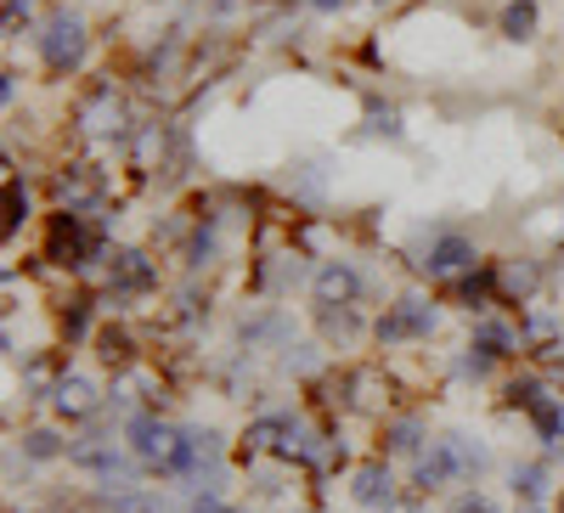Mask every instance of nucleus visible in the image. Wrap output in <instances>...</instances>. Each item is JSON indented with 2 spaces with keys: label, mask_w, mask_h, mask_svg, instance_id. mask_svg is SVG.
I'll use <instances>...</instances> for the list:
<instances>
[{
  "label": "nucleus",
  "mask_w": 564,
  "mask_h": 513,
  "mask_svg": "<svg viewBox=\"0 0 564 513\" xmlns=\"http://www.w3.org/2000/svg\"><path fill=\"white\" fill-rule=\"evenodd\" d=\"M181 435L175 424H164L159 412H130V424H124V440L135 451L141 469H159L164 480H175V457H181Z\"/></svg>",
  "instance_id": "nucleus-1"
},
{
  "label": "nucleus",
  "mask_w": 564,
  "mask_h": 513,
  "mask_svg": "<svg viewBox=\"0 0 564 513\" xmlns=\"http://www.w3.org/2000/svg\"><path fill=\"white\" fill-rule=\"evenodd\" d=\"M68 462H74L79 474L102 480L108 491H135V474H141V462H130L108 435H85V440H74V446H68Z\"/></svg>",
  "instance_id": "nucleus-2"
},
{
  "label": "nucleus",
  "mask_w": 564,
  "mask_h": 513,
  "mask_svg": "<svg viewBox=\"0 0 564 513\" xmlns=\"http://www.w3.org/2000/svg\"><path fill=\"white\" fill-rule=\"evenodd\" d=\"M435 321H441V310H435V299H423V294H401L384 316H379V345H412V339H430L435 334Z\"/></svg>",
  "instance_id": "nucleus-3"
},
{
  "label": "nucleus",
  "mask_w": 564,
  "mask_h": 513,
  "mask_svg": "<svg viewBox=\"0 0 564 513\" xmlns=\"http://www.w3.org/2000/svg\"><path fill=\"white\" fill-rule=\"evenodd\" d=\"M85 52H90V34H85V18L79 12H57L52 23H45L40 57H45V68H52V74H74L85 63Z\"/></svg>",
  "instance_id": "nucleus-4"
},
{
  "label": "nucleus",
  "mask_w": 564,
  "mask_h": 513,
  "mask_svg": "<svg viewBox=\"0 0 564 513\" xmlns=\"http://www.w3.org/2000/svg\"><path fill=\"white\" fill-rule=\"evenodd\" d=\"M457 480H463V462H457L452 435L446 440H430V446L412 457V496H435V491H446Z\"/></svg>",
  "instance_id": "nucleus-5"
},
{
  "label": "nucleus",
  "mask_w": 564,
  "mask_h": 513,
  "mask_svg": "<svg viewBox=\"0 0 564 513\" xmlns=\"http://www.w3.org/2000/svg\"><path fill=\"white\" fill-rule=\"evenodd\" d=\"M74 119H79V130L90 135V142H119V135L130 130V124H124V97H119L113 85H97V90H90Z\"/></svg>",
  "instance_id": "nucleus-6"
},
{
  "label": "nucleus",
  "mask_w": 564,
  "mask_h": 513,
  "mask_svg": "<svg viewBox=\"0 0 564 513\" xmlns=\"http://www.w3.org/2000/svg\"><path fill=\"white\" fill-rule=\"evenodd\" d=\"M311 299L316 310H334V305H356L361 299V271L350 260H327L311 271Z\"/></svg>",
  "instance_id": "nucleus-7"
},
{
  "label": "nucleus",
  "mask_w": 564,
  "mask_h": 513,
  "mask_svg": "<svg viewBox=\"0 0 564 513\" xmlns=\"http://www.w3.org/2000/svg\"><path fill=\"white\" fill-rule=\"evenodd\" d=\"M45 401H52V412L63 424H90V417L102 412V390H97V379H85V372H63V384Z\"/></svg>",
  "instance_id": "nucleus-8"
},
{
  "label": "nucleus",
  "mask_w": 564,
  "mask_h": 513,
  "mask_svg": "<svg viewBox=\"0 0 564 513\" xmlns=\"http://www.w3.org/2000/svg\"><path fill=\"white\" fill-rule=\"evenodd\" d=\"M159 283V265L148 249H108V288L113 294H148Z\"/></svg>",
  "instance_id": "nucleus-9"
},
{
  "label": "nucleus",
  "mask_w": 564,
  "mask_h": 513,
  "mask_svg": "<svg viewBox=\"0 0 564 513\" xmlns=\"http://www.w3.org/2000/svg\"><path fill=\"white\" fill-rule=\"evenodd\" d=\"M350 496H356V507H395L401 502V491H395V474H390V462L384 457H372V462H361V469L350 474Z\"/></svg>",
  "instance_id": "nucleus-10"
},
{
  "label": "nucleus",
  "mask_w": 564,
  "mask_h": 513,
  "mask_svg": "<svg viewBox=\"0 0 564 513\" xmlns=\"http://www.w3.org/2000/svg\"><path fill=\"white\" fill-rule=\"evenodd\" d=\"M417 265L430 271V276H441V283H452V276L475 271V265H480V254H475V243H468V238L446 231V238H435V243H430V254H423Z\"/></svg>",
  "instance_id": "nucleus-11"
},
{
  "label": "nucleus",
  "mask_w": 564,
  "mask_h": 513,
  "mask_svg": "<svg viewBox=\"0 0 564 513\" xmlns=\"http://www.w3.org/2000/svg\"><path fill=\"white\" fill-rule=\"evenodd\" d=\"M289 435H294V417H282V412H271V417H254V424L243 429V451H249V457H265V451H276V457H282Z\"/></svg>",
  "instance_id": "nucleus-12"
},
{
  "label": "nucleus",
  "mask_w": 564,
  "mask_h": 513,
  "mask_svg": "<svg viewBox=\"0 0 564 513\" xmlns=\"http://www.w3.org/2000/svg\"><path fill=\"white\" fill-rule=\"evenodd\" d=\"M52 193H57V204H63V209H85V204H97L102 181L90 175L85 164H74L68 175H57V181H52Z\"/></svg>",
  "instance_id": "nucleus-13"
},
{
  "label": "nucleus",
  "mask_w": 564,
  "mask_h": 513,
  "mask_svg": "<svg viewBox=\"0 0 564 513\" xmlns=\"http://www.w3.org/2000/svg\"><path fill=\"white\" fill-rule=\"evenodd\" d=\"M345 390H350V406L356 412H384L390 406V384L379 379V372H350Z\"/></svg>",
  "instance_id": "nucleus-14"
},
{
  "label": "nucleus",
  "mask_w": 564,
  "mask_h": 513,
  "mask_svg": "<svg viewBox=\"0 0 564 513\" xmlns=\"http://www.w3.org/2000/svg\"><path fill=\"white\" fill-rule=\"evenodd\" d=\"M215 254H220V226H215V215H204L193 226V238H186V265L204 271V265H215Z\"/></svg>",
  "instance_id": "nucleus-15"
},
{
  "label": "nucleus",
  "mask_w": 564,
  "mask_h": 513,
  "mask_svg": "<svg viewBox=\"0 0 564 513\" xmlns=\"http://www.w3.org/2000/svg\"><path fill=\"white\" fill-rule=\"evenodd\" d=\"M63 372H68V367H63L57 356H29V361H23V390H29V395H52V390L63 384Z\"/></svg>",
  "instance_id": "nucleus-16"
},
{
  "label": "nucleus",
  "mask_w": 564,
  "mask_h": 513,
  "mask_svg": "<svg viewBox=\"0 0 564 513\" xmlns=\"http://www.w3.org/2000/svg\"><path fill=\"white\" fill-rule=\"evenodd\" d=\"M513 496H520L525 507H542V496H547V462H513Z\"/></svg>",
  "instance_id": "nucleus-17"
},
{
  "label": "nucleus",
  "mask_w": 564,
  "mask_h": 513,
  "mask_svg": "<svg viewBox=\"0 0 564 513\" xmlns=\"http://www.w3.org/2000/svg\"><path fill=\"white\" fill-rule=\"evenodd\" d=\"M536 283H542V271H536V265H497V288H502V299H508V305L531 299V294H536Z\"/></svg>",
  "instance_id": "nucleus-18"
},
{
  "label": "nucleus",
  "mask_w": 564,
  "mask_h": 513,
  "mask_svg": "<svg viewBox=\"0 0 564 513\" xmlns=\"http://www.w3.org/2000/svg\"><path fill=\"white\" fill-rule=\"evenodd\" d=\"M423 440H430V435H423L417 417H395V424H384V451L390 457H417Z\"/></svg>",
  "instance_id": "nucleus-19"
},
{
  "label": "nucleus",
  "mask_w": 564,
  "mask_h": 513,
  "mask_svg": "<svg viewBox=\"0 0 564 513\" xmlns=\"http://www.w3.org/2000/svg\"><path fill=\"white\" fill-rule=\"evenodd\" d=\"M316 321H322V334H327V339H339V345H356V339H361V316H356V305L316 310Z\"/></svg>",
  "instance_id": "nucleus-20"
},
{
  "label": "nucleus",
  "mask_w": 564,
  "mask_h": 513,
  "mask_svg": "<svg viewBox=\"0 0 564 513\" xmlns=\"http://www.w3.org/2000/svg\"><path fill=\"white\" fill-rule=\"evenodd\" d=\"M97 356H102L108 367L130 372V367H135V339H130L124 328H102V334H97Z\"/></svg>",
  "instance_id": "nucleus-21"
},
{
  "label": "nucleus",
  "mask_w": 564,
  "mask_h": 513,
  "mask_svg": "<svg viewBox=\"0 0 564 513\" xmlns=\"http://www.w3.org/2000/svg\"><path fill=\"white\" fill-rule=\"evenodd\" d=\"M502 34L508 40H531L536 34V0H508L502 7Z\"/></svg>",
  "instance_id": "nucleus-22"
},
{
  "label": "nucleus",
  "mask_w": 564,
  "mask_h": 513,
  "mask_svg": "<svg viewBox=\"0 0 564 513\" xmlns=\"http://www.w3.org/2000/svg\"><path fill=\"white\" fill-rule=\"evenodd\" d=\"M68 446H74V440H63L57 429H29V435H23V457H34V462L68 457Z\"/></svg>",
  "instance_id": "nucleus-23"
},
{
  "label": "nucleus",
  "mask_w": 564,
  "mask_h": 513,
  "mask_svg": "<svg viewBox=\"0 0 564 513\" xmlns=\"http://www.w3.org/2000/svg\"><path fill=\"white\" fill-rule=\"evenodd\" d=\"M289 334H294V328H289V316H276V310L243 321V345H271V339H289Z\"/></svg>",
  "instance_id": "nucleus-24"
},
{
  "label": "nucleus",
  "mask_w": 564,
  "mask_h": 513,
  "mask_svg": "<svg viewBox=\"0 0 564 513\" xmlns=\"http://www.w3.org/2000/svg\"><path fill=\"white\" fill-rule=\"evenodd\" d=\"M164 153V130L159 124H148V130H141L135 135V170H153V159Z\"/></svg>",
  "instance_id": "nucleus-25"
},
{
  "label": "nucleus",
  "mask_w": 564,
  "mask_h": 513,
  "mask_svg": "<svg viewBox=\"0 0 564 513\" xmlns=\"http://www.w3.org/2000/svg\"><path fill=\"white\" fill-rule=\"evenodd\" d=\"M63 334H68V339H85V334H90V299H85V294L68 299V310H63Z\"/></svg>",
  "instance_id": "nucleus-26"
},
{
  "label": "nucleus",
  "mask_w": 564,
  "mask_h": 513,
  "mask_svg": "<svg viewBox=\"0 0 564 513\" xmlns=\"http://www.w3.org/2000/svg\"><path fill=\"white\" fill-rule=\"evenodd\" d=\"M452 446H457V462H463V480L486 469V446H475L468 435H452Z\"/></svg>",
  "instance_id": "nucleus-27"
},
{
  "label": "nucleus",
  "mask_w": 564,
  "mask_h": 513,
  "mask_svg": "<svg viewBox=\"0 0 564 513\" xmlns=\"http://www.w3.org/2000/svg\"><path fill=\"white\" fill-rule=\"evenodd\" d=\"M108 513H159V502L141 496V491H113L108 496Z\"/></svg>",
  "instance_id": "nucleus-28"
},
{
  "label": "nucleus",
  "mask_w": 564,
  "mask_h": 513,
  "mask_svg": "<svg viewBox=\"0 0 564 513\" xmlns=\"http://www.w3.org/2000/svg\"><path fill=\"white\" fill-rule=\"evenodd\" d=\"M7 209H12V215H7V226L18 231V226L29 220V193H23V181H18V175L7 181Z\"/></svg>",
  "instance_id": "nucleus-29"
},
{
  "label": "nucleus",
  "mask_w": 564,
  "mask_h": 513,
  "mask_svg": "<svg viewBox=\"0 0 564 513\" xmlns=\"http://www.w3.org/2000/svg\"><path fill=\"white\" fill-rule=\"evenodd\" d=\"M367 130H372V135H401V113L372 102V108H367Z\"/></svg>",
  "instance_id": "nucleus-30"
},
{
  "label": "nucleus",
  "mask_w": 564,
  "mask_h": 513,
  "mask_svg": "<svg viewBox=\"0 0 564 513\" xmlns=\"http://www.w3.org/2000/svg\"><path fill=\"white\" fill-rule=\"evenodd\" d=\"M452 513H497V502H491V496H480V491H463V496L452 502Z\"/></svg>",
  "instance_id": "nucleus-31"
},
{
  "label": "nucleus",
  "mask_w": 564,
  "mask_h": 513,
  "mask_svg": "<svg viewBox=\"0 0 564 513\" xmlns=\"http://www.w3.org/2000/svg\"><path fill=\"white\" fill-rule=\"evenodd\" d=\"M29 12H34V0H7V40L29 23Z\"/></svg>",
  "instance_id": "nucleus-32"
},
{
  "label": "nucleus",
  "mask_w": 564,
  "mask_h": 513,
  "mask_svg": "<svg viewBox=\"0 0 564 513\" xmlns=\"http://www.w3.org/2000/svg\"><path fill=\"white\" fill-rule=\"evenodd\" d=\"M186 513H231V507L220 502V491H204V496H193V502H186Z\"/></svg>",
  "instance_id": "nucleus-33"
},
{
  "label": "nucleus",
  "mask_w": 564,
  "mask_h": 513,
  "mask_svg": "<svg viewBox=\"0 0 564 513\" xmlns=\"http://www.w3.org/2000/svg\"><path fill=\"white\" fill-rule=\"evenodd\" d=\"M311 361H316V356H311V345H294V350H289V372H305Z\"/></svg>",
  "instance_id": "nucleus-34"
},
{
  "label": "nucleus",
  "mask_w": 564,
  "mask_h": 513,
  "mask_svg": "<svg viewBox=\"0 0 564 513\" xmlns=\"http://www.w3.org/2000/svg\"><path fill=\"white\" fill-rule=\"evenodd\" d=\"M12 97H18V68L0 74V102H12Z\"/></svg>",
  "instance_id": "nucleus-35"
},
{
  "label": "nucleus",
  "mask_w": 564,
  "mask_h": 513,
  "mask_svg": "<svg viewBox=\"0 0 564 513\" xmlns=\"http://www.w3.org/2000/svg\"><path fill=\"white\" fill-rule=\"evenodd\" d=\"M311 7H316V12H339V7H345V0H311Z\"/></svg>",
  "instance_id": "nucleus-36"
},
{
  "label": "nucleus",
  "mask_w": 564,
  "mask_h": 513,
  "mask_svg": "<svg viewBox=\"0 0 564 513\" xmlns=\"http://www.w3.org/2000/svg\"><path fill=\"white\" fill-rule=\"evenodd\" d=\"M520 513H542V507H520Z\"/></svg>",
  "instance_id": "nucleus-37"
},
{
  "label": "nucleus",
  "mask_w": 564,
  "mask_h": 513,
  "mask_svg": "<svg viewBox=\"0 0 564 513\" xmlns=\"http://www.w3.org/2000/svg\"><path fill=\"white\" fill-rule=\"evenodd\" d=\"M372 7H384V0H372Z\"/></svg>",
  "instance_id": "nucleus-38"
},
{
  "label": "nucleus",
  "mask_w": 564,
  "mask_h": 513,
  "mask_svg": "<svg viewBox=\"0 0 564 513\" xmlns=\"http://www.w3.org/2000/svg\"><path fill=\"white\" fill-rule=\"evenodd\" d=\"M231 513H243V507H231Z\"/></svg>",
  "instance_id": "nucleus-39"
},
{
  "label": "nucleus",
  "mask_w": 564,
  "mask_h": 513,
  "mask_svg": "<svg viewBox=\"0 0 564 513\" xmlns=\"http://www.w3.org/2000/svg\"><path fill=\"white\" fill-rule=\"evenodd\" d=\"M558 507H564V496H558Z\"/></svg>",
  "instance_id": "nucleus-40"
}]
</instances>
